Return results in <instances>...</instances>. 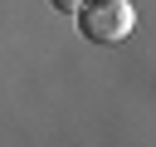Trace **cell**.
<instances>
[{"label":"cell","mask_w":156,"mask_h":147,"mask_svg":"<svg viewBox=\"0 0 156 147\" xmlns=\"http://www.w3.org/2000/svg\"><path fill=\"white\" fill-rule=\"evenodd\" d=\"M132 24H136V10L127 0H93V5L78 10V29L93 44H117V39L132 34Z\"/></svg>","instance_id":"1"},{"label":"cell","mask_w":156,"mask_h":147,"mask_svg":"<svg viewBox=\"0 0 156 147\" xmlns=\"http://www.w3.org/2000/svg\"><path fill=\"white\" fill-rule=\"evenodd\" d=\"M49 5H54L58 15H78V10H83V0H49Z\"/></svg>","instance_id":"2"}]
</instances>
